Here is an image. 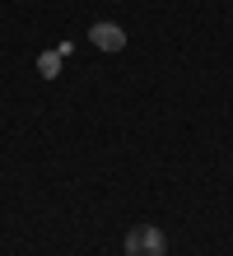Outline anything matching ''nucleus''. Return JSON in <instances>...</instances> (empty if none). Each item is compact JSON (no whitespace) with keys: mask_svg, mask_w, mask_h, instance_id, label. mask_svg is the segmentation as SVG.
<instances>
[{"mask_svg":"<svg viewBox=\"0 0 233 256\" xmlns=\"http://www.w3.org/2000/svg\"><path fill=\"white\" fill-rule=\"evenodd\" d=\"M61 61H66V56L52 47V52H42V56H38V70L47 74V80H56V74H61Z\"/></svg>","mask_w":233,"mask_h":256,"instance_id":"nucleus-3","label":"nucleus"},{"mask_svg":"<svg viewBox=\"0 0 233 256\" xmlns=\"http://www.w3.org/2000/svg\"><path fill=\"white\" fill-rule=\"evenodd\" d=\"M89 42H93L98 52H121V47H126V33H121V24L98 19V24L89 28Z\"/></svg>","mask_w":233,"mask_h":256,"instance_id":"nucleus-2","label":"nucleus"},{"mask_svg":"<svg viewBox=\"0 0 233 256\" xmlns=\"http://www.w3.org/2000/svg\"><path fill=\"white\" fill-rule=\"evenodd\" d=\"M163 252H168V238L154 224H135L126 233V256H163Z\"/></svg>","mask_w":233,"mask_h":256,"instance_id":"nucleus-1","label":"nucleus"}]
</instances>
